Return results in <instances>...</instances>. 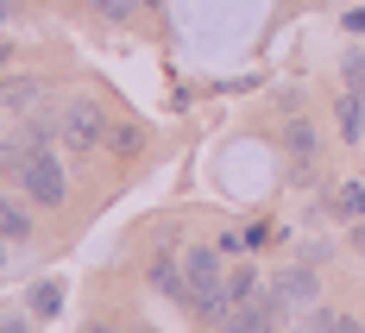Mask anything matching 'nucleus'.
I'll return each mask as SVG.
<instances>
[{
    "instance_id": "1",
    "label": "nucleus",
    "mask_w": 365,
    "mask_h": 333,
    "mask_svg": "<svg viewBox=\"0 0 365 333\" xmlns=\"http://www.w3.org/2000/svg\"><path fill=\"white\" fill-rule=\"evenodd\" d=\"M182 302L195 308V314H227L233 296H227V277H220V252L215 245H195L189 258H182Z\"/></svg>"
},
{
    "instance_id": "2",
    "label": "nucleus",
    "mask_w": 365,
    "mask_h": 333,
    "mask_svg": "<svg viewBox=\"0 0 365 333\" xmlns=\"http://www.w3.org/2000/svg\"><path fill=\"white\" fill-rule=\"evenodd\" d=\"M13 176H19V189L32 195L38 208H57L63 201V164H57V151L51 145H19V164H13Z\"/></svg>"
},
{
    "instance_id": "3",
    "label": "nucleus",
    "mask_w": 365,
    "mask_h": 333,
    "mask_svg": "<svg viewBox=\"0 0 365 333\" xmlns=\"http://www.w3.org/2000/svg\"><path fill=\"white\" fill-rule=\"evenodd\" d=\"M57 139L76 145V151H95L101 139H108V113L95 107L88 95H70V101L57 107Z\"/></svg>"
},
{
    "instance_id": "4",
    "label": "nucleus",
    "mask_w": 365,
    "mask_h": 333,
    "mask_svg": "<svg viewBox=\"0 0 365 333\" xmlns=\"http://www.w3.org/2000/svg\"><path fill=\"white\" fill-rule=\"evenodd\" d=\"M264 302H271L277 321H284V314H296V308L315 302V277H309V270H284V277H277V296H264Z\"/></svg>"
},
{
    "instance_id": "5",
    "label": "nucleus",
    "mask_w": 365,
    "mask_h": 333,
    "mask_svg": "<svg viewBox=\"0 0 365 333\" xmlns=\"http://www.w3.org/2000/svg\"><path fill=\"white\" fill-rule=\"evenodd\" d=\"M38 95H44V88H38L32 75H19V82H0V107H6V113H38Z\"/></svg>"
},
{
    "instance_id": "6",
    "label": "nucleus",
    "mask_w": 365,
    "mask_h": 333,
    "mask_svg": "<svg viewBox=\"0 0 365 333\" xmlns=\"http://www.w3.org/2000/svg\"><path fill=\"white\" fill-rule=\"evenodd\" d=\"M0 239H32V221H26V208H13V201H0Z\"/></svg>"
},
{
    "instance_id": "7",
    "label": "nucleus",
    "mask_w": 365,
    "mask_h": 333,
    "mask_svg": "<svg viewBox=\"0 0 365 333\" xmlns=\"http://www.w3.org/2000/svg\"><path fill=\"white\" fill-rule=\"evenodd\" d=\"M359 88H346V95H340V132H346V139H359Z\"/></svg>"
},
{
    "instance_id": "8",
    "label": "nucleus",
    "mask_w": 365,
    "mask_h": 333,
    "mask_svg": "<svg viewBox=\"0 0 365 333\" xmlns=\"http://www.w3.org/2000/svg\"><path fill=\"white\" fill-rule=\"evenodd\" d=\"M151 277H158V290H170V296H182V277H177V264H164V258H158V270H151Z\"/></svg>"
},
{
    "instance_id": "9",
    "label": "nucleus",
    "mask_w": 365,
    "mask_h": 333,
    "mask_svg": "<svg viewBox=\"0 0 365 333\" xmlns=\"http://www.w3.org/2000/svg\"><path fill=\"white\" fill-rule=\"evenodd\" d=\"M340 214H365V189H359V183L340 189Z\"/></svg>"
},
{
    "instance_id": "10",
    "label": "nucleus",
    "mask_w": 365,
    "mask_h": 333,
    "mask_svg": "<svg viewBox=\"0 0 365 333\" xmlns=\"http://www.w3.org/2000/svg\"><path fill=\"white\" fill-rule=\"evenodd\" d=\"M346 88H365V51H353V57H346Z\"/></svg>"
},
{
    "instance_id": "11",
    "label": "nucleus",
    "mask_w": 365,
    "mask_h": 333,
    "mask_svg": "<svg viewBox=\"0 0 365 333\" xmlns=\"http://www.w3.org/2000/svg\"><path fill=\"white\" fill-rule=\"evenodd\" d=\"M95 6H101V13H108V19H126V13H133V6H139V0H95Z\"/></svg>"
},
{
    "instance_id": "12",
    "label": "nucleus",
    "mask_w": 365,
    "mask_h": 333,
    "mask_svg": "<svg viewBox=\"0 0 365 333\" xmlns=\"http://www.w3.org/2000/svg\"><path fill=\"white\" fill-rule=\"evenodd\" d=\"M32 308H38V314H51V308H57V283H44V290L32 296Z\"/></svg>"
},
{
    "instance_id": "13",
    "label": "nucleus",
    "mask_w": 365,
    "mask_h": 333,
    "mask_svg": "<svg viewBox=\"0 0 365 333\" xmlns=\"http://www.w3.org/2000/svg\"><path fill=\"white\" fill-rule=\"evenodd\" d=\"M290 151H296V157H309V151H315V139H309V126H296V132H290Z\"/></svg>"
},
{
    "instance_id": "14",
    "label": "nucleus",
    "mask_w": 365,
    "mask_h": 333,
    "mask_svg": "<svg viewBox=\"0 0 365 333\" xmlns=\"http://www.w3.org/2000/svg\"><path fill=\"white\" fill-rule=\"evenodd\" d=\"M322 333H359V321H346V314H334V321H322Z\"/></svg>"
},
{
    "instance_id": "15",
    "label": "nucleus",
    "mask_w": 365,
    "mask_h": 333,
    "mask_svg": "<svg viewBox=\"0 0 365 333\" xmlns=\"http://www.w3.org/2000/svg\"><path fill=\"white\" fill-rule=\"evenodd\" d=\"M0 333H26V321H13V314H0Z\"/></svg>"
},
{
    "instance_id": "16",
    "label": "nucleus",
    "mask_w": 365,
    "mask_h": 333,
    "mask_svg": "<svg viewBox=\"0 0 365 333\" xmlns=\"http://www.w3.org/2000/svg\"><path fill=\"white\" fill-rule=\"evenodd\" d=\"M0 19H13V0H0Z\"/></svg>"
},
{
    "instance_id": "17",
    "label": "nucleus",
    "mask_w": 365,
    "mask_h": 333,
    "mask_svg": "<svg viewBox=\"0 0 365 333\" xmlns=\"http://www.w3.org/2000/svg\"><path fill=\"white\" fill-rule=\"evenodd\" d=\"M0 63H6V44H0Z\"/></svg>"
},
{
    "instance_id": "18",
    "label": "nucleus",
    "mask_w": 365,
    "mask_h": 333,
    "mask_svg": "<svg viewBox=\"0 0 365 333\" xmlns=\"http://www.w3.org/2000/svg\"><path fill=\"white\" fill-rule=\"evenodd\" d=\"M0 245H6V239H0Z\"/></svg>"
}]
</instances>
